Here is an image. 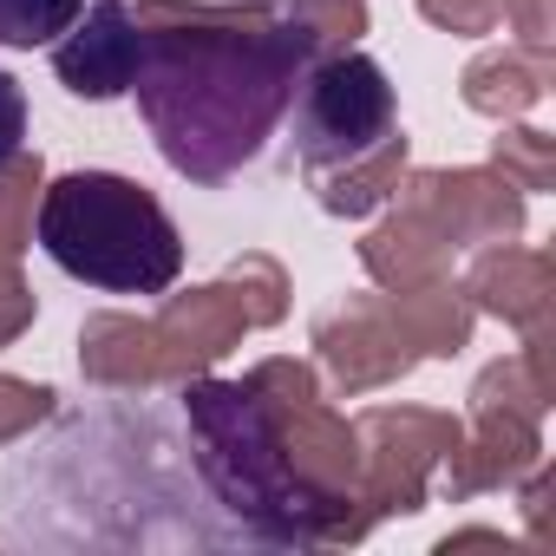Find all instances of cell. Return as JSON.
Returning a JSON list of instances; mask_svg holds the SVG:
<instances>
[{
    "label": "cell",
    "mask_w": 556,
    "mask_h": 556,
    "mask_svg": "<svg viewBox=\"0 0 556 556\" xmlns=\"http://www.w3.org/2000/svg\"><path fill=\"white\" fill-rule=\"evenodd\" d=\"M34 236L66 275L112 295H164L184 268L177 223L144 184L118 170H73L47 184Z\"/></svg>",
    "instance_id": "obj_2"
},
{
    "label": "cell",
    "mask_w": 556,
    "mask_h": 556,
    "mask_svg": "<svg viewBox=\"0 0 556 556\" xmlns=\"http://www.w3.org/2000/svg\"><path fill=\"white\" fill-rule=\"evenodd\" d=\"M47 387H27V380H0V439H14L21 426H34L47 413Z\"/></svg>",
    "instance_id": "obj_21"
},
{
    "label": "cell",
    "mask_w": 556,
    "mask_h": 556,
    "mask_svg": "<svg viewBox=\"0 0 556 556\" xmlns=\"http://www.w3.org/2000/svg\"><path fill=\"white\" fill-rule=\"evenodd\" d=\"M79 354H86V374L92 380H112V387H138V380H157L164 374L151 328H138L125 315H92Z\"/></svg>",
    "instance_id": "obj_13"
},
{
    "label": "cell",
    "mask_w": 556,
    "mask_h": 556,
    "mask_svg": "<svg viewBox=\"0 0 556 556\" xmlns=\"http://www.w3.org/2000/svg\"><path fill=\"white\" fill-rule=\"evenodd\" d=\"M21 138H27V92L14 73H0V164L21 157Z\"/></svg>",
    "instance_id": "obj_23"
},
{
    "label": "cell",
    "mask_w": 556,
    "mask_h": 556,
    "mask_svg": "<svg viewBox=\"0 0 556 556\" xmlns=\"http://www.w3.org/2000/svg\"><path fill=\"white\" fill-rule=\"evenodd\" d=\"M295 27L321 47V40H354L367 27V14H361V0H302V21Z\"/></svg>",
    "instance_id": "obj_19"
},
{
    "label": "cell",
    "mask_w": 556,
    "mask_h": 556,
    "mask_svg": "<svg viewBox=\"0 0 556 556\" xmlns=\"http://www.w3.org/2000/svg\"><path fill=\"white\" fill-rule=\"evenodd\" d=\"M387 131H393V86H387V73L374 60H361V53H334L308 79L302 112H295V138H302L308 177L341 170L348 157L374 151Z\"/></svg>",
    "instance_id": "obj_3"
},
{
    "label": "cell",
    "mask_w": 556,
    "mask_h": 556,
    "mask_svg": "<svg viewBox=\"0 0 556 556\" xmlns=\"http://www.w3.org/2000/svg\"><path fill=\"white\" fill-rule=\"evenodd\" d=\"M34 190H40V157L0 164V249L8 255L34 242Z\"/></svg>",
    "instance_id": "obj_16"
},
{
    "label": "cell",
    "mask_w": 556,
    "mask_h": 556,
    "mask_svg": "<svg viewBox=\"0 0 556 556\" xmlns=\"http://www.w3.org/2000/svg\"><path fill=\"white\" fill-rule=\"evenodd\" d=\"M419 14L452 34H491L504 21V0H419Z\"/></svg>",
    "instance_id": "obj_20"
},
{
    "label": "cell",
    "mask_w": 556,
    "mask_h": 556,
    "mask_svg": "<svg viewBox=\"0 0 556 556\" xmlns=\"http://www.w3.org/2000/svg\"><path fill=\"white\" fill-rule=\"evenodd\" d=\"M471 295H478V308H491V315H504V321H517V328H536L543 315H549V255H530V249H484L478 255V268H471Z\"/></svg>",
    "instance_id": "obj_9"
},
{
    "label": "cell",
    "mask_w": 556,
    "mask_h": 556,
    "mask_svg": "<svg viewBox=\"0 0 556 556\" xmlns=\"http://www.w3.org/2000/svg\"><path fill=\"white\" fill-rule=\"evenodd\" d=\"M27 315H34V295H27V282H21L14 255L0 249V341H14V334L27 328Z\"/></svg>",
    "instance_id": "obj_22"
},
{
    "label": "cell",
    "mask_w": 556,
    "mask_h": 556,
    "mask_svg": "<svg viewBox=\"0 0 556 556\" xmlns=\"http://www.w3.org/2000/svg\"><path fill=\"white\" fill-rule=\"evenodd\" d=\"M361 262H367V275H374L380 289L406 295V289H432L439 275H445V242H439L413 210H400L393 223H380V229L361 242Z\"/></svg>",
    "instance_id": "obj_10"
},
{
    "label": "cell",
    "mask_w": 556,
    "mask_h": 556,
    "mask_svg": "<svg viewBox=\"0 0 556 556\" xmlns=\"http://www.w3.org/2000/svg\"><path fill=\"white\" fill-rule=\"evenodd\" d=\"M138 34L144 53L131 86L164 157L197 184H216L242 157H255L302 60L315 53L302 27H275L262 8L216 14L184 0H144Z\"/></svg>",
    "instance_id": "obj_1"
},
{
    "label": "cell",
    "mask_w": 556,
    "mask_h": 556,
    "mask_svg": "<svg viewBox=\"0 0 556 556\" xmlns=\"http://www.w3.org/2000/svg\"><path fill=\"white\" fill-rule=\"evenodd\" d=\"M315 184H321V210H334V216H367V210H380L387 197H400V184H406V138L387 131L374 151L348 157L341 170H321Z\"/></svg>",
    "instance_id": "obj_12"
},
{
    "label": "cell",
    "mask_w": 556,
    "mask_h": 556,
    "mask_svg": "<svg viewBox=\"0 0 556 556\" xmlns=\"http://www.w3.org/2000/svg\"><path fill=\"white\" fill-rule=\"evenodd\" d=\"M354 432L374 439L367 471H374V504L380 510H413L419 504V471L458 445V426L432 419V413H367Z\"/></svg>",
    "instance_id": "obj_6"
},
{
    "label": "cell",
    "mask_w": 556,
    "mask_h": 556,
    "mask_svg": "<svg viewBox=\"0 0 556 556\" xmlns=\"http://www.w3.org/2000/svg\"><path fill=\"white\" fill-rule=\"evenodd\" d=\"M321 348H328V361H334V374H341V387H380V380H393V374H406L413 367V354H406V341H400V328L387 321V308L380 302H354L348 308V321L334 315V321H321V334H315Z\"/></svg>",
    "instance_id": "obj_8"
},
{
    "label": "cell",
    "mask_w": 556,
    "mask_h": 556,
    "mask_svg": "<svg viewBox=\"0 0 556 556\" xmlns=\"http://www.w3.org/2000/svg\"><path fill=\"white\" fill-rule=\"evenodd\" d=\"M229 295H236V308L249 315V328H262V321H282V295H289V282H282V268H275L268 255H242L236 268H229Z\"/></svg>",
    "instance_id": "obj_17"
},
{
    "label": "cell",
    "mask_w": 556,
    "mask_h": 556,
    "mask_svg": "<svg viewBox=\"0 0 556 556\" xmlns=\"http://www.w3.org/2000/svg\"><path fill=\"white\" fill-rule=\"evenodd\" d=\"M491 157H497V177L510 190H549L556 184V144L543 131H510V138H497Z\"/></svg>",
    "instance_id": "obj_18"
},
{
    "label": "cell",
    "mask_w": 556,
    "mask_h": 556,
    "mask_svg": "<svg viewBox=\"0 0 556 556\" xmlns=\"http://www.w3.org/2000/svg\"><path fill=\"white\" fill-rule=\"evenodd\" d=\"M387 308V321L400 328V341L406 348H426V354H452V348H465V334H471V315H465V302L452 295V289H406V295H393V302H380Z\"/></svg>",
    "instance_id": "obj_14"
},
{
    "label": "cell",
    "mask_w": 556,
    "mask_h": 556,
    "mask_svg": "<svg viewBox=\"0 0 556 556\" xmlns=\"http://www.w3.org/2000/svg\"><path fill=\"white\" fill-rule=\"evenodd\" d=\"M138 53H144L138 14L125 8V0H99V8L86 14V27L79 21L66 27V40L53 53V73L79 99H118L138 79Z\"/></svg>",
    "instance_id": "obj_4"
},
{
    "label": "cell",
    "mask_w": 556,
    "mask_h": 556,
    "mask_svg": "<svg viewBox=\"0 0 556 556\" xmlns=\"http://www.w3.org/2000/svg\"><path fill=\"white\" fill-rule=\"evenodd\" d=\"M504 14L517 21L523 47H549V0H504Z\"/></svg>",
    "instance_id": "obj_24"
},
{
    "label": "cell",
    "mask_w": 556,
    "mask_h": 556,
    "mask_svg": "<svg viewBox=\"0 0 556 556\" xmlns=\"http://www.w3.org/2000/svg\"><path fill=\"white\" fill-rule=\"evenodd\" d=\"M549 86V47H517V53H491L465 73V105L484 118H523Z\"/></svg>",
    "instance_id": "obj_11"
},
{
    "label": "cell",
    "mask_w": 556,
    "mask_h": 556,
    "mask_svg": "<svg viewBox=\"0 0 556 556\" xmlns=\"http://www.w3.org/2000/svg\"><path fill=\"white\" fill-rule=\"evenodd\" d=\"M79 21V0H0V47H47Z\"/></svg>",
    "instance_id": "obj_15"
},
{
    "label": "cell",
    "mask_w": 556,
    "mask_h": 556,
    "mask_svg": "<svg viewBox=\"0 0 556 556\" xmlns=\"http://www.w3.org/2000/svg\"><path fill=\"white\" fill-rule=\"evenodd\" d=\"M406 210L439 236V242H484L517 229V197L504 177L484 170H432L406 184Z\"/></svg>",
    "instance_id": "obj_5"
},
{
    "label": "cell",
    "mask_w": 556,
    "mask_h": 556,
    "mask_svg": "<svg viewBox=\"0 0 556 556\" xmlns=\"http://www.w3.org/2000/svg\"><path fill=\"white\" fill-rule=\"evenodd\" d=\"M242 328H249V315L236 308V295L223 282V289L170 295L164 315H157V328H151V341H157L164 374H190V367H210L216 354H229L242 341Z\"/></svg>",
    "instance_id": "obj_7"
}]
</instances>
